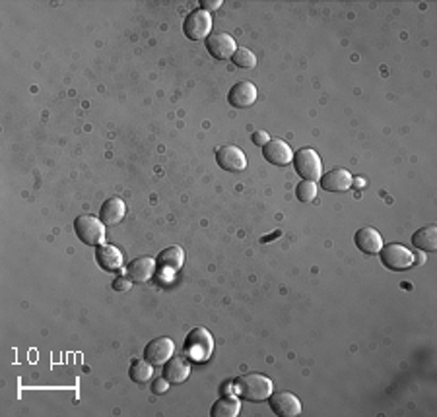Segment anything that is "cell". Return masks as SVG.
<instances>
[{
	"label": "cell",
	"instance_id": "cell-10",
	"mask_svg": "<svg viewBox=\"0 0 437 417\" xmlns=\"http://www.w3.org/2000/svg\"><path fill=\"white\" fill-rule=\"evenodd\" d=\"M262 155L268 163H272L276 167H286L293 161V152L290 150V146L278 138L268 140V144L262 146Z\"/></svg>",
	"mask_w": 437,
	"mask_h": 417
},
{
	"label": "cell",
	"instance_id": "cell-15",
	"mask_svg": "<svg viewBox=\"0 0 437 417\" xmlns=\"http://www.w3.org/2000/svg\"><path fill=\"white\" fill-rule=\"evenodd\" d=\"M156 260L152 257H140L134 258L129 266H127V276L137 283H144L156 274Z\"/></svg>",
	"mask_w": 437,
	"mask_h": 417
},
{
	"label": "cell",
	"instance_id": "cell-18",
	"mask_svg": "<svg viewBox=\"0 0 437 417\" xmlns=\"http://www.w3.org/2000/svg\"><path fill=\"white\" fill-rule=\"evenodd\" d=\"M354 243H356L357 249L365 252V255H377L381 247H383V239H381V235L373 227H362V229H357Z\"/></svg>",
	"mask_w": 437,
	"mask_h": 417
},
{
	"label": "cell",
	"instance_id": "cell-5",
	"mask_svg": "<svg viewBox=\"0 0 437 417\" xmlns=\"http://www.w3.org/2000/svg\"><path fill=\"white\" fill-rule=\"evenodd\" d=\"M381 262L391 272H403L406 268L414 264V255L406 249L405 245L398 243H388L385 247H381Z\"/></svg>",
	"mask_w": 437,
	"mask_h": 417
},
{
	"label": "cell",
	"instance_id": "cell-1",
	"mask_svg": "<svg viewBox=\"0 0 437 417\" xmlns=\"http://www.w3.org/2000/svg\"><path fill=\"white\" fill-rule=\"evenodd\" d=\"M235 392L247 402H265L272 394V380L260 373L239 377L234 383Z\"/></svg>",
	"mask_w": 437,
	"mask_h": 417
},
{
	"label": "cell",
	"instance_id": "cell-8",
	"mask_svg": "<svg viewBox=\"0 0 437 417\" xmlns=\"http://www.w3.org/2000/svg\"><path fill=\"white\" fill-rule=\"evenodd\" d=\"M270 409L278 417H296L301 413V404L298 396L291 392H278L268 396Z\"/></svg>",
	"mask_w": 437,
	"mask_h": 417
},
{
	"label": "cell",
	"instance_id": "cell-27",
	"mask_svg": "<svg viewBox=\"0 0 437 417\" xmlns=\"http://www.w3.org/2000/svg\"><path fill=\"white\" fill-rule=\"evenodd\" d=\"M268 140H270V138H268V132H265V130H259V132L253 134V144L267 146Z\"/></svg>",
	"mask_w": 437,
	"mask_h": 417
},
{
	"label": "cell",
	"instance_id": "cell-19",
	"mask_svg": "<svg viewBox=\"0 0 437 417\" xmlns=\"http://www.w3.org/2000/svg\"><path fill=\"white\" fill-rule=\"evenodd\" d=\"M125 216H127V204L117 196L103 202V206L99 210V219L103 222V225L121 224Z\"/></svg>",
	"mask_w": 437,
	"mask_h": 417
},
{
	"label": "cell",
	"instance_id": "cell-22",
	"mask_svg": "<svg viewBox=\"0 0 437 417\" xmlns=\"http://www.w3.org/2000/svg\"><path fill=\"white\" fill-rule=\"evenodd\" d=\"M154 375V367L150 365V363L146 361H134L130 365V371H129V377L130 380H134L138 385H144L148 383L150 378Z\"/></svg>",
	"mask_w": 437,
	"mask_h": 417
},
{
	"label": "cell",
	"instance_id": "cell-21",
	"mask_svg": "<svg viewBox=\"0 0 437 417\" xmlns=\"http://www.w3.org/2000/svg\"><path fill=\"white\" fill-rule=\"evenodd\" d=\"M239 400L235 396H224L220 400L214 402L210 416L212 417H237L239 416Z\"/></svg>",
	"mask_w": 437,
	"mask_h": 417
},
{
	"label": "cell",
	"instance_id": "cell-9",
	"mask_svg": "<svg viewBox=\"0 0 437 417\" xmlns=\"http://www.w3.org/2000/svg\"><path fill=\"white\" fill-rule=\"evenodd\" d=\"M216 161L218 165L227 173H239L247 167V158L245 153L235 148V146H222L216 150Z\"/></svg>",
	"mask_w": 437,
	"mask_h": 417
},
{
	"label": "cell",
	"instance_id": "cell-25",
	"mask_svg": "<svg viewBox=\"0 0 437 417\" xmlns=\"http://www.w3.org/2000/svg\"><path fill=\"white\" fill-rule=\"evenodd\" d=\"M130 288H132V280H130L129 276H119V278H115L113 281L115 291H129Z\"/></svg>",
	"mask_w": 437,
	"mask_h": 417
},
{
	"label": "cell",
	"instance_id": "cell-26",
	"mask_svg": "<svg viewBox=\"0 0 437 417\" xmlns=\"http://www.w3.org/2000/svg\"><path fill=\"white\" fill-rule=\"evenodd\" d=\"M167 388H170V383L165 380V378H158L152 383V392L154 394H163L167 392Z\"/></svg>",
	"mask_w": 437,
	"mask_h": 417
},
{
	"label": "cell",
	"instance_id": "cell-13",
	"mask_svg": "<svg viewBox=\"0 0 437 417\" xmlns=\"http://www.w3.org/2000/svg\"><path fill=\"white\" fill-rule=\"evenodd\" d=\"M319 181L327 193H344L354 185V177L346 169H332L327 175H321Z\"/></svg>",
	"mask_w": 437,
	"mask_h": 417
},
{
	"label": "cell",
	"instance_id": "cell-17",
	"mask_svg": "<svg viewBox=\"0 0 437 417\" xmlns=\"http://www.w3.org/2000/svg\"><path fill=\"white\" fill-rule=\"evenodd\" d=\"M97 264L101 266L106 272H117L122 268V255L121 250L113 247V245H99V249L96 252Z\"/></svg>",
	"mask_w": 437,
	"mask_h": 417
},
{
	"label": "cell",
	"instance_id": "cell-7",
	"mask_svg": "<svg viewBox=\"0 0 437 417\" xmlns=\"http://www.w3.org/2000/svg\"><path fill=\"white\" fill-rule=\"evenodd\" d=\"M173 352H175V344L170 338H156L150 344L146 345L144 349V359L152 367H158V365H165L173 357Z\"/></svg>",
	"mask_w": 437,
	"mask_h": 417
},
{
	"label": "cell",
	"instance_id": "cell-12",
	"mask_svg": "<svg viewBox=\"0 0 437 417\" xmlns=\"http://www.w3.org/2000/svg\"><path fill=\"white\" fill-rule=\"evenodd\" d=\"M227 101L237 109H247L257 101V88L253 82H237L234 88L227 94Z\"/></svg>",
	"mask_w": 437,
	"mask_h": 417
},
{
	"label": "cell",
	"instance_id": "cell-16",
	"mask_svg": "<svg viewBox=\"0 0 437 417\" xmlns=\"http://www.w3.org/2000/svg\"><path fill=\"white\" fill-rule=\"evenodd\" d=\"M185 262V252L181 247H167L158 255V270H162L165 274H175Z\"/></svg>",
	"mask_w": 437,
	"mask_h": 417
},
{
	"label": "cell",
	"instance_id": "cell-2",
	"mask_svg": "<svg viewBox=\"0 0 437 417\" xmlns=\"http://www.w3.org/2000/svg\"><path fill=\"white\" fill-rule=\"evenodd\" d=\"M293 169L303 181H313L315 183L317 179H321V175H323V163H321V158L313 148L298 150V153L293 155Z\"/></svg>",
	"mask_w": 437,
	"mask_h": 417
},
{
	"label": "cell",
	"instance_id": "cell-11",
	"mask_svg": "<svg viewBox=\"0 0 437 417\" xmlns=\"http://www.w3.org/2000/svg\"><path fill=\"white\" fill-rule=\"evenodd\" d=\"M206 49L214 58L218 60H226V58H232L235 55V39L227 33H214V35H208L206 37Z\"/></svg>",
	"mask_w": 437,
	"mask_h": 417
},
{
	"label": "cell",
	"instance_id": "cell-24",
	"mask_svg": "<svg viewBox=\"0 0 437 417\" xmlns=\"http://www.w3.org/2000/svg\"><path fill=\"white\" fill-rule=\"evenodd\" d=\"M296 194H298V200L313 202L317 196L315 183L313 181H301L300 185L296 186Z\"/></svg>",
	"mask_w": 437,
	"mask_h": 417
},
{
	"label": "cell",
	"instance_id": "cell-14",
	"mask_svg": "<svg viewBox=\"0 0 437 417\" xmlns=\"http://www.w3.org/2000/svg\"><path fill=\"white\" fill-rule=\"evenodd\" d=\"M191 375V363L186 361L183 355H173L170 361L163 365V378L173 385H181L185 383Z\"/></svg>",
	"mask_w": 437,
	"mask_h": 417
},
{
	"label": "cell",
	"instance_id": "cell-23",
	"mask_svg": "<svg viewBox=\"0 0 437 417\" xmlns=\"http://www.w3.org/2000/svg\"><path fill=\"white\" fill-rule=\"evenodd\" d=\"M232 60H234V65L239 66V68H255V66H257V56L253 55L251 51L245 47L237 49L235 55L232 56Z\"/></svg>",
	"mask_w": 437,
	"mask_h": 417
},
{
	"label": "cell",
	"instance_id": "cell-28",
	"mask_svg": "<svg viewBox=\"0 0 437 417\" xmlns=\"http://www.w3.org/2000/svg\"><path fill=\"white\" fill-rule=\"evenodd\" d=\"M201 6H203V10L220 8L222 6V0H201Z\"/></svg>",
	"mask_w": 437,
	"mask_h": 417
},
{
	"label": "cell",
	"instance_id": "cell-3",
	"mask_svg": "<svg viewBox=\"0 0 437 417\" xmlns=\"http://www.w3.org/2000/svg\"><path fill=\"white\" fill-rule=\"evenodd\" d=\"M74 231L78 235L82 243H86L89 247H99L106 239V225L101 219L96 216H80L74 222Z\"/></svg>",
	"mask_w": 437,
	"mask_h": 417
},
{
	"label": "cell",
	"instance_id": "cell-6",
	"mask_svg": "<svg viewBox=\"0 0 437 417\" xmlns=\"http://www.w3.org/2000/svg\"><path fill=\"white\" fill-rule=\"evenodd\" d=\"M212 30V18L208 10H194L186 16L185 24H183V33L191 41H201L208 37Z\"/></svg>",
	"mask_w": 437,
	"mask_h": 417
},
{
	"label": "cell",
	"instance_id": "cell-4",
	"mask_svg": "<svg viewBox=\"0 0 437 417\" xmlns=\"http://www.w3.org/2000/svg\"><path fill=\"white\" fill-rule=\"evenodd\" d=\"M214 349V340L206 328H193L185 340V353L194 361H206L210 359Z\"/></svg>",
	"mask_w": 437,
	"mask_h": 417
},
{
	"label": "cell",
	"instance_id": "cell-20",
	"mask_svg": "<svg viewBox=\"0 0 437 417\" xmlns=\"http://www.w3.org/2000/svg\"><path fill=\"white\" fill-rule=\"evenodd\" d=\"M412 245L416 249L433 252L437 249V225H424L412 235Z\"/></svg>",
	"mask_w": 437,
	"mask_h": 417
}]
</instances>
